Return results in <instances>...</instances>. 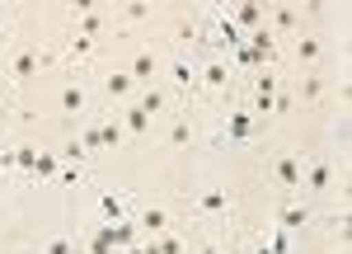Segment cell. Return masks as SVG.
<instances>
[{
    "instance_id": "6da1fadb",
    "label": "cell",
    "mask_w": 352,
    "mask_h": 254,
    "mask_svg": "<svg viewBox=\"0 0 352 254\" xmlns=\"http://www.w3.org/2000/svg\"><path fill=\"white\" fill-rule=\"evenodd\" d=\"M272 179H277L282 189H300V156L296 151H282V156L272 160Z\"/></svg>"
},
{
    "instance_id": "7a4b0ae2",
    "label": "cell",
    "mask_w": 352,
    "mask_h": 254,
    "mask_svg": "<svg viewBox=\"0 0 352 254\" xmlns=\"http://www.w3.org/2000/svg\"><path fill=\"white\" fill-rule=\"evenodd\" d=\"M300 184H305L310 193H324L329 184H333V165H329L324 156H320V160H310V165H300Z\"/></svg>"
},
{
    "instance_id": "3957f363",
    "label": "cell",
    "mask_w": 352,
    "mask_h": 254,
    "mask_svg": "<svg viewBox=\"0 0 352 254\" xmlns=\"http://www.w3.org/2000/svg\"><path fill=\"white\" fill-rule=\"evenodd\" d=\"M197 212H202V217H226V212H230V193H226L221 184H212L207 193L197 198Z\"/></svg>"
},
{
    "instance_id": "277c9868",
    "label": "cell",
    "mask_w": 352,
    "mask_h": 254,
    "mask_svg": "<svg viewBox=\"0 0 352 254\" xmlns=\"http://www.w3.org/2000/svg\"><path fill=\"white\" fill-rule=\"evenodd\" d=\"M155 71H160V61H155V52H136L132 66H127V76H132V85H151L155 81Z\"/></svg>"
},
{
    "instance_id": "5b68a950",
    "label": "cell",
    "mask_w": 352,
    "mask_h": 254,
    "mask_svg": "<svg viewBox=\"0 0 352 254\" xmlns=\"http://www.w3.org/2000/svg\"><path fill=\"white\" fill-rule=\"evenodd\" d=\"M38 61H43V56L33 52V47H19L14 61H10V76H14V81H33V76H38Z\"/></svg>"
},
{
    "instance_id": "8992f818",
    "label": "cell",
    "mask_w": 352,
    "mask_h": 254,
    "mask_svg": "<svg viewBox=\"0 0 352 254\" xmlns=\"http://www.w3.org/2000/svg\"><path fill=\"white\" fill-rule=\"evenodd\" d=\"M136 226H141L151 240H155V235H164V231H169V207H146V212L136 217Z\"/></svg>"
},
{
    "instance_id": "52a82bcc",
    "label": "cell",
    "mask_w": 352,
    "mask_h": 254,
    "mask_svg": "<svg viewBox=\"0 0 352 254\" xmlns=\"http://www.w3.org/2000/svg\"><path fill=\"white\" fill-rule=\"evenodd\" d=\"M85 109H89V89H85V85H66V89H61V113L76 118V113H85Z\"/></svg>"
},
{
    "instance_id": "ba28073f",
    "label": "cell",
    "mask_w": 352,
    "mask_h": 254,
    "mask_svg": "<svg viewBox=\"0 0 352 254\" xmlns=\"http://www.w3.org/2000/svg\"><path fill=\"white\" fill-rule=\"evenodd\" d=\"M99 217H104V226L127 222V202H122V193H99Z\"/></svg>"
},
{
    "instance_id": "9c48e42d",
    "label": "cell",
    "mask_w": 352,
    "mask_h": 254,
    "mask_svg": "<svg viewBox=\"0 0 352 254\" xmlns=\"http://www.w3.org/2000/svg\"><path fill=\"white\" fill-rule=\"evenodd\" d=\"M136 109L146 113V118H160V113L169 109V99H164V89H155V85H146V89H141V99H136Z\"/></svg>"
},
{
    "instance_id": "30bf717a",
    "label": "cell",
    "mask_w": 352,
    "mask_h": 254,
    "mask_svg": "<svg viewBox=\"0 0 352 254\" xmlns=\"http://www.w3.org/2000/svg\"><path fill=\"white\" fill-rule=\"evenodd\" d=\"M169 76H174V89H179V94H188L192 85H197V66H192L188 56H179V61L169 66Z\"/></svg>"
},
{
    "instance_id": "8fae6325",
    "label": "cell",
    "mask_w": 352,
    "mask_h": 254,
    "mask_svg": "<svg viewBox=\"0 0 352 254\" xmlns=\"http://www.w3.org/2000/svg\"><path fill=\"white\" fill-rule=\"evenodd\" d=\"M202 85H207L212 94H221V89L230 85V66H226V61H207V66H202Z\"/></svg>"
},
{
    "instance_id": "7c38bea8",
    "label": "cell",
    "mask_w": 352,
    "mask_h": 254,
    "mask_svg": "<svg viewBox=\"0 0 352 254\" xmlns=\"http://www.w3.org/2000/svg\"><path fill=\"white\" fill-rule=\"evenodd\" d=\"M320 56H324V43H320L315 33H300V38H296V61H305V66H315Z\"/></svg>"
},
{
    "instance_id": "4fadbf2b",
    "label": "cell",
    "mask_w": 352,
    "mask_h": 254,
    "mask_svg": "<svg viewBox=\"0 0 352 254\" xmlns=\"http://www.w3.org/2000/svg\"><path fill=\"white\" fill-rule=\"evenodd\" d=\"M277 222H282V231H300V226L310 222V207H305V202H287V207L277 212Z\"/></svg>"
},
{
    "instance_id": "5bb4252c",
    "label": "cell",
    "mask_w": 352,
    "mask_h": 254,
    "mask_svg": "<svg viewBox=\"0 0 352 254\" xmlns=\"http://www.w3.org/2000/svg\"><path fill=\"white\" fill-rule=\"evenodd\" d=\"M132 89H136V85H132L127 71H109V76H104V94H109V99H127Z\"/></svg>"
},
{
    "instance_id": "9a60e30c",
    "label": "cell",
    "mask_w": 352,
    "mask_h": 254,
    "mask_svg": "<svg viewBox=\"0 0 352 254\" xmlns=\"http://www.w3.org/2000/svg\"><path fill=\"white\" fill-rule=\"evenodd\" d=\"M89 56H94V43L80 38V33H71L66 38V61H89Z\"/></svg>"
},
{
    "instance_id": "2e32d148",
    "label": "cell",
    "mask_w": 352,
    "mask_h": 254,
    "mask_svg": "<svg viewBox=\"0 0 352 254\" xmlns=\"http://www.w3.org/2000/svg\"><path fill=\"white\" fill-rule=\"evenodd\" d=\"M230 24H235V28H249V33H254V28H258V24H263V10H258V5H240V10H235V14H230Z\"/></svg>"
},
{
    "instance_id": "e0dca14e",
    "label": "cell",
    "mask_w": 352,
    "mask_h": 254,
    "mask_svg": "<svg viewBox=\"0 0 352 254\" xmlns=\"http://www.w3.org/2000/svg\"><path fill=\"white\" fill-rule=\"evenodd\" d=\"M33 160H38V151H33L28 141H19V146H14V169H19L24 179H33Z\"/></svg>"
},
{
    "instance_id": "ac0fdd59",
    "label": "cell",
    "mask_w": 352,
    "mask_h": 254,
    "mask_svg": "<svg viewBox=\"0 0 352 254\" xmlns=\"http://www.w3.org/2000/svg\"><path fill=\"white\" fill-rule=\"evenodd\" d=\"M217 43H221V47H230V52L240 47V28L230 24V14H221V24H217Z\"/></svg>"
},
{
    "instance_id": "d6986e66",
    "label": "cell",
    "mask_w": 352,
    "mask_h": 254,
    "mask_svg": "<svg viewBox=\"0 0 352 254\" xmlns=\"http://www.w3.org/2000/svg\"><path fill=\"white\" fill-rule=\"evenodd\" d=\"M249 43H254V56H258V61H268L272 56V28H254Z\"/></svg>"
},
{
    "instance_id": "ffe728a7",
    "label": "cell",
    "mask_w": 352,
    "mask_h": 254,
    "mask_svg": "<svg viewBox=\"0 0 352 254\" xmlns=\"http://www.w3.org/2000/svg\"><path fill=\"white\" fill-rule=\"evenodd\" d=\"M99 146H122V123L118 118H104L99 123Z\"/></svg>"
},
{
    "instance_id": "44dd1931",
    "label": "cell",
    "mask_w": 352,
    "mask_h": 254,
    "mask_svg": "<svg viewBox=\"0 0 352 254\" xmlns=\"http://www.w3.org/2000/svg\"><path fill=\"white\" fill-rule=\"evenodd\" d=\"M192 141V123L188 118H174V123H169V146H188Z\"/></svg>"
},
{
    "instance_id": "7402d4cb",
    "label": "cell",
    "mask_w": 352,
    "mask_h": 254,
    "mask_svg": "<svg viewBox=\"0 0 352 254\" xmlns=\"http://www.w3.org/2000/svg\"><path fill=\"white\" fill-rule=\"evenodd\" d=\"M127 132H132V137H146V132H151V118L136 109V104H127Z\"/></svg>"
},
{
    "instance_id": "603a6c76",
    "label": "cell",
    "mask_w": 352,
    "mask_h": 254,
    "mask_svg": "<svg viewBox=\"0 0 352 254\" xmlns=\"http://www.w3.org/2000/svg\"><path fill=\"white\" fill-rule=\"evenodd\" d=\"M33 179H43V184H52V179H56V156H47V151H43V156L33 160Z\"/></svg>"
},
{
    "instance_id": "cb8c5ba5",
    "label": "cell",
    "mask_w": 352,
    "mask_h": 254,
    "mask_svg": "<svg viewBox=\"0 0 352 254\" xmlns=\"http://www.w3.org/2000/svg\"><path fill=\"white\" fill-rule=\"evenodd\" d=\"M230 141H249V113H230Z\"/></svg>"
},
{
    "instance_id": "d4e9b609",
    "label": "cell",
    "mask_w": 352,
    "mask_h": 254,
    "mask_svg": "<svg viewBox=\"0 0 352 254\" xmlns=\"http://www.w3.org/2000/svg\"><path fill=\"white\" fill-rule=\"evenodd\" d=\"M272 24H277V28H287V33H292V28L300 24V14H296V10H287V5H282V10H272Z\"/></svg>"
},
{
    "instance_id": "484cf974",
    "label": "cell",
    "mask_w": 352,
    "mask_h": 254,
    "mask_svg": "<svg viewBox=\"0 0 352 254\" xmlns=\"http://www.w3.org/2000/svg\"><path fill=\"white\" fill-rule=\"evenodd\" d=\"M43 254H76V240H66V235H52V240L43 245Z\"/></svg>"
},
{
    "instance_id": "4316f807",
    "label": "cell",
    "mask_w": 352,
    "mask_h": 254,
    "mask_svg": "<svg viewBox=\"0 0 352 254\" xmlns=\"http://www.w3.org/2000/svg\"><path fill=\"white\" fill-rule=\"evenodd\" d=\"M272 254H292V231H277L272 235V245H268Z\"/></svg>"
},
{
    "instance_id": "83f0119b",
    "label": "cell",
    "mask_w": 352,
    "mask_h": 254,
    "mask_svg": "<svg viewBox=\"0 0 352 254\" xmlns=\"http://www.w3.org/2000/svg\"><path fill=\"white\" fill-rule=\"evenodd\" d=\"M61 156H66L71 165L80 169V160H85V146H80V141H66V151H61Z\"/></svg>"
},
{
    "instance_id": "f1b7e54d",
    "label": "cell",
    "mask_w": 352,
    "mask_h": 254,
    "mask_svg": "<svg viewBox=\"0 0 352 254\" xmlns=\"http://www.w3.org/2000/svg\"><path fill=\"white\" fill-rule=\"evenodd\" d=\"M89 250H94V254H113V240H109V235H104V231H99V235H94V245H89Z\"/></svg>"
},
{
    "instance_id": "f546056e",
    "label": "cell",
    "mask_w": 352,
    "mask_h": 254,
    "mask_svg": "<svg viewBox=\"0 0 352 254\" xmlns=\"http://www.w3.org/2000/svg\"><path fill=\"white\" fill-rule=\"evenodd\" d=\"M320 94H324V81L310 76V81H305V99H320Z\"/></svg>"
},
{
    "instance_id": "4dcf8cb0",
    "label": "cell",
    "mask_w": 352,
    "mask_h": 254,
    "mask_svg": "<svg viewBox=\"0 0 352 254\" xmlns=\"http://www.w3.org/2000/svg\"><path fill=\"white\" fill-rule=\"evenodd\" d=\"M179 38H184V43H192V38H197V24H192V19H184V24H179Z\"/></svg>"
},
{
    "instance_id": "1f68e13d",
    "label": "cell",
    "mask_w": 352,
    "mask_h": 254,
    "mask_svg": "<svg viewBox=\"0 0 352 254\" xmlns=\"http://www.w3.org/2000/svg\"><path fill=\"white\" fill-rule=\"evenodd\" d=\"M10 169H14V151L5 146V151H0V174H10Z\"/></svg>"
},
{
    "instance_id": "d6a6232c",
    "label": "cell",
    "mask_w": 352,
    "mask_h": 254,
    "mask_svg": "<svg viewBox=\"0 0 352 254\" xmlns=\"http://www.w3.org/2000/svg\"><path fill=\"white\" fill-rule=\"evenodd\" d=\"M118 254H151V245H127V250H118Z\"/></svg>"
},
{
    "instance_id": "836d02e7",
    "label": "cell",
    "mask_w": 352,
    "mask_h": 254,
    "mask_svg": "<svg viewBox=\"0 0 352 254\" xmlns=\"http://www.w3.org/2000/svg\"><path fill=\"white\" fill-rule=\"evenodd\" d=\"M0 109H5V81H0Z\"/></svg>"
},
{
    "instance_id": "e575fe53",
    "label": "cell",
    "mask_w": 352,
    "mask_h": 254,
    "mask_svg": "<svg viewBox=\"0 0 352 254\" xmlns=\"http://www.w3.org/2000/svg\"><path fill=\"white\" fill-rule=\"evenodd\" d=\"M254 254H272V250H268V245H258V250H254Z\"/></svg>"
},
{
    "instance_id": "d590c367",
    "label": "cell",
    "mask_w": 352,
    "mask_h": 254,
    "mask_svg": "<svg viewBox=\"0 0 352 254\" xmlns=\"http://www.w3.org/2000/svg\"><path fill=\"white\" fill-rule=\"evenodd\" d=\"M226 254H244V250H226Z\"/></svg>"
}]
</instances>
